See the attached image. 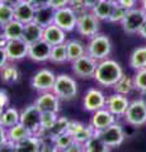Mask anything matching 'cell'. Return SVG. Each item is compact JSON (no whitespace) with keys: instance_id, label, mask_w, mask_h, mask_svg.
<instances>
[{"instance_id":"cell-34","label":"cell","mask_w":146,"mask_h":152,"mask_svg":"<svg viewBox=\"0 0 146 152\" xmlns=\"http://www.w3.org/2000/svg\"><path fill=\"white\" fill-rule=\"evenodd\" d=\"M57 118L59 115L55 112H42L41 113V132H48L54 127Z\"/></svg>"},{"instance_id":"cell-18","label":"cell","mask_w":146,"mask_h":152,"mask_svg":"<svg viewBox=\"0 0 146 152\" xmlns=\"http://www.w3.org/2000/svg\"><path fill=\"white\" fill-rule=\"evenodd\" d=\"M36 14V7L29 0H22L14 7V19L22 22L23 24L33 22Z\"/></svg>"},{"instance_id":"cell-33","label":"cell","mask_w":146,"mask_h":152,"mask_svg":"<svg viewBox=\"0 0 146 152\" xmlns=\"http://www.w3.org/2000/svg\"><path fill=\"white\" fill-rule=\"evenodd\" d=\"M50 61L54 64H64L69 61L67 58V48H66V42L59 46H52L51 48V56Z\"/></svg>"},{"instance_id":"cell-51","label":"cell","mask_w":146,"mask_h":152,"mask_svg":"<svg viewBox=\"0 0 146 152\" xmlns=\"http://www.w3.org/2000/svg\"><path fill=\"white\" fill-rule=\"evenodd\" d=\"M29 1L33 4V5L37 8V7H43V5H48L50 0H29Z\"/></svg>"},{"instance_id":"cell-37","label":"cell","mask_w":146,"mask_h":152,"mask_svg":"<svg viewBox=\"0 0 146 152\" xmlns=\"http://www.w3.org/2000/svg\"><path fill=\"white\" fill-rule=\"evenodd\" d=\"M94 134H95V131H94V128L89 124V126L84 127L81 131H79L78 133H75V134H74V140H75V142H78V143L84 145Z\"/></svg>"},{"instance_id":"cell-50","label":"cell","mask_w":146,"mask_h":152,"mask_svg":"<svg viewBox=\"0 0 146 152\" xmlns=\"http://www.w3.org/2000/svg\"><path fill=\"white\" fill-rule=\"evenodd\" d=\"M4 28H5V26H4L3 23H0V46L5 47L8 41L5 39V36H4Z\"/></svg>"},{"instance_id":"cell-15","label":"cell","mask_w":146,"mask_h":152,"mask_svg":"<svg viewBox=\"0 0 146 152\" xmlns=\"http://www.w3.org/2000/svg\"><path fill=\"white\" fill-rule=\"evenodd\" d=\"M128 105H130V100L127 99L126 95H121L117 93L109 95L107 98V103H106V108L112 114H114L117 118L125 117Z\"/></svg>"},{"instance_id":"cell-11","label":"cell","mask_w":146,"mask_h":152,"mask_svg":"<svg viewBox=\"0 0 146 152\" xmlns=\"http://www.w3.org/2000/svg\"><path fill=\"white\" fill-rule=\"evenodd\" d=\"M55 81H56V75L54 74V71H51L48 69H42L40 71H37L34 76L32 77L31 85L34 90L40 93L52 91Z\"/></svg>"},{"instance_id":"cell-23","label":"cell","mask_w":146,"mask_h":152,"mask_svg":"<svg viewBox=\"0 0 146 152\" xmlns=\"http://www.w3.org/2000/svg\"><path fill=\"white\" fill-rule=\"evenodd\" d=\"M23 32H24V24L17 19H13V20L7 23L5 28H4V36H5L7 41L19 39L23 37Z\"/></svg>"},{"instance_id":"cell-8","label":"cell","mask_w":146,"mask_h":152,"mask_svg":"<svg viewBox=\"0 0 146 152\" xmlns=\"http://www.w3.org/2000/svg\"><path fill=\"white\" fill-rule=\"evenodd\" d=\"M97 66L98 61L87 53L79 57L78 60L73 61V72L81 79H90L94 77Z\"/></svg>"},{"instance_id":"cell-57","label":"cell","mask_w":146,"mask_h":152,"mask_svg":"<svg viewBox=\"0 0 146 152\" xmlns=\"http://www.w3.org/2000/svg\"><path fill=\"white\" fill-rule=\"evenodd\" d=\"M108 1H113V3H116V1H117V0H108Z\"/></svg>"},{"instance_id":"cell-10","label":"cell","mask_w":146,"mask_h":152,"mask_svg":"<svg viewBox=\"0 0 146 152\" xmlns=\"http://www.w3.org/2000/svg\"><path fill=\"white\" fill-rule=\"evenodd\" d=\"M54 23L59 26L61 29H64L66 33L73 32L76 29V23H78V14L75 13L70 7H65L57 9L55 13Z\"/></svg>"},{"instance_id":"cell-5","label":"cell","mask_w":146,"mask_h":152,"mask_svg":"<svg viewBox=\"0 0 146 152\" xmlns=\"http://www.w3.org/2000/svg\"><path fill=\"white\" fill-rule=\"evenodd\" d=\"M125 121L134 127L146 124V102L144 99H135L130 102V105L125 114Z\"/></svg>"},{"instance_id":"cell-52","label":"cell","mask_w":146,"mask_h":152,"mask_svg":"<svg viewBox=\"0 0 146 152\" xmlns=\"http://www.w3.org/2000/svg\"><path fill=\"white\" fill-rule=\"evenodd\" d=\"M22 0H0V3L3 4H7V5H10V7H15L18 3H21Z\"/></svg>"},{"instance_id":"cell-58","label":"cell","mask_w":146,"mask_h":152,"mask_svg":"<svg viewBox=\"0 0 146 152\" xmlns=\"http://www.w3.org/2000/svg\"><path fill=\"white\" fill-rule=\"evenodd\" d=\"M137 1H141V0H137Z\"/></svg>"},{"instance_id":"cell-24","label":"cell","mask_w":146,"mask_h":152,"mask_svg":"<svg viewBox=\"0 0 146 152\" xmlns=\"http://www.w3.org/2000/svg\"><path fill=\"white\" fill-rule=\"evenodd\" d=\"M41 146V138L37 136H29L26 140L17 142L14 147H15V152H38Z\"/></svg>"},{"instance_id":"cell-20","label":"cell","mask_w":146,"mask_h":152,"mask_svg":"<svg viewBox=\"0 0 146 152\" xmlns=\"http://www.w3.org/2000/svg\"><path fill=\"white\" fill-rule=\"evenodd\" d=\"M55 13H56V9H54L52 7H50V5L37 7L33 22H36L37 24H40L41 27L46 28L47 26L54 24Z\"/></svg>"},{"instance_id":"cell-29","label":"cell","mask_w":146,"mask_h":152,"mask_svg":"<svg viewBox=\"0 0 146 152\" xmlns=\"http://www.w3.org/2000/svg\"><path fill=\"white\" fill-rule=\"evenodd\" d=\"M69 119L66 117H59L57 121H56V123L54 124V127L51 128V129L48 132H41L37 137H42V136H48L51 137L52 140H55L56 137H59L60 134H62V133H65L67 131V126H69Z\"/></svg>"},{"instance_id":"cell-41","label":"cell","mask_w":146,"mask_h":152,"mask_svg":"<svg viewBox=\"0 0 146 152\" xmlns=\"http://www.w3.org/2000/svg\"><path fill=\"white\" fill-rule=\"evenodd\" d=\"M69 7L71 8L78 15H80V14H83L87 10H89V9L87 8V5H85V1H84V0H70Z\"/></svg>"},{"instance_id":"cell-48","label":"cell","mask_w":146,"mask_h":152,"mask_svg":"<svg viewBox=\"0 0 146 152\" xmlns=\"http://www.w3.org/2000/svg\"><path fill=\"white\" fill-rule=\"evenodd\" d=\"M7 142H9L8 141V129L0 124V146L5 145Z\"/></svg>"},{"instance_id":"cell-2","label":"cell","mask_w":146,"mask_h":152,"mask_svg":"<svg viewBox=\"0 0 146 152\" xmlns=\"http://www.w3.org/2000/svg\"><path fill=\"white\" fill-rule=\"evenodd\" d=\"M112 52V42L109 37L104 34H95L94 37L89 38V42L87 45V53L95 58L98 62L108 58V56Z\"/></svg>"},{"instance_id":"cell-3","label":"cell","mask_w":146,"mask_h":152,"mask_svg":"<svg viewBox=\"0 0 146 152\" xmlns=\"http://www.w3.org/2000/svg\"><path fill=\"white\" fill-rule=\"evenodd\" d=\"M52 91L57 95L60 100H73L78 95V83L73 76L67 74H60L56 76Z\"/></svg>"},{"instance_id":"cell-7","label":"cell","mask_w":146,"mask_h":152,"mask_svg":"<svg viewBox=\"0 0 146 152\" xmlns=\"http://www.w3.org/2000/svg\"><path fill=\"white\" fill-rule=\"evenodd\" d=\"M21 123L33 136H38L41 132V112L34 104L27 105L21 112Z\"/></svg>"},{"instance_id":"cell-1","label":"cell","mask_w":146,"mask_h":152,"mask_svg":"<svg viewBox=\"0 0 146 152\" xmlns=\"http://www.w3.org/2000/svg\"><path fill=\"white\" fill-rule=\"evenodd\" d=\"M122 76H123V70L121 65L112 58H106L98 62L94 80L102 86L113 88Z\"/></svg>"},{"instance_id":"cell-38","label":"cell","mask_w":146,"mask_h":152,"mask_svg":"<svg viewBox=\"0 0 146 152\" xmlns=\"http://www.w3.org/2000/svg\"><path fill=\"white\" fill-rule=\"evenodd\" d=\"M14 19V7L0 3V23L4 26Z\"/></svg>"},{"instance_id":"cell-6","label":"cell","mask_w":146,"mask_h":152,"mask_svg":"<svg viewBox=\"0 0 146 152\" xmlns=\"http://www.w3.org/2000/svg\"><path fill=\"white\" fill-rule=\"evenodd\" d=\"M101 20L98 19L92 10H87L85 13L78 15V23H76V31L79 32L80 36L92 38L99 32Z\"/></svg>"},{"instance_id":"cell-43","label":"cell","mask_w":146,"mask_h":152,"mask_svg":"<svg viewBox=\"0 0 146 152\" xmlns=\"http://www.w3.org/2000/svg\"><path fill=\"white\" fill-rule=\"evenodd\" d=\"M69 3L70 0H50L48 5L52 7L54 9H61V8H65V7H69Z\"/></svg>"},{"instance_id":"cell-35","label":"cell","mask_w":146,"mask_h":152,"mask_svg":"<svg viewBox=\"0 0 146 152\" xmlns=\"http://www.w3.org/2000/svg\"><path fill=\"white\" fill-rule=\"evenodd\" d=\"M54 141H55L56 147L60 150V152H62L64 150H66L67 147H70L75 142L74 136L70 134V133H67V132H65V133H62V134H60L59 137H56Z\"/></svg>"},{"instance_id":"cell-53","label":"cell","mask_w":146,"mask_h":152,"mask_svg":"<svg viewBox=\"0 0 146 152\" xmlns=\"http://www.w3.org/2000/svg\"><path fill=\"white\" fill-rule=\"evenodd\" d=\"M84 1H85L87 8L89 9V10H92V8H93L94 5H97V3L99 1V0H84Z\"/></svg>"},{"instance_id":"cell-26","label":"cell","mask_w":146,"mask_h":152,"mask_svg":"<svg viewBox=\"0 0 146 152\" xmlns=\"http://www.w3.org/2000/svg\"><path fill=\"white\" fill-rule=\"evenodd\" d=\"M66 48H67V58L70 62L78 60L79 57L87 55V47L78 39H70L66 41Z\"/></svg>"},{"instance_id":"cell-16","label":"cell","mask_w":146,"mask_h":152,"mask_svg":"<svg viewBox=\"0 0 146 152\" xmlns=\"http://www.w3.org/2000/svg\"><path fill=\"white\" fill-rule=\"evenodd\" d=\"M116 119L117 117L114 114H112L107 108H103L93 113V115L90 118V126L94 128V131L98 132L109 127L113 123H116Z\"/></svg>"},{"instance_id":"cell-12","label":"cell","mask_w":146,"mask_h":152,"mask_svg":"<svg viewBox=\"0 0 146 152\" xmlns=\"http://www.w3.org/2000/svg\"><path fill=\"white\" fill-rule=\"evenodd\" d=\"M106 103H107L106 95L99 89H95V88L89 89L83 99L84 109L88 112H93V113L99 110V109L106 108Z\"/></svg>"},{"instance_id":"cell-13","label":"cell","mask_w":146,"mask_h":152,"mask_svg":"<svg viewBox=\"0 0 146 152\" xmlns=\"http://www.w3.org/2000/svg\"><path fill=\"white\" fill-rule=\"evenodd\" d=\"M28 50H29V45L23 38L8 41L5 45L9 62H15V61H21L28 57Z\"/></svg>"},{"instance_id":"cell-47","label":"cell","mask_w":146,"mask_h":152,"mask_svg":"<svg viewBox=\"0 0 146 152\" xmlns=\"http://www.w3.org/2000/svg\"><path fill=\"white\" fill-rule=\"evenodd\" d=\"M9 104V96L8 93L4 89H0V107L5 109V107Z\"/></svg>"},{"instance_id":"cell-39","label":"cell","mask_w":146,"mask_h":152,"mask_svg":"<svg viewBox=\"0 0 146 152\" xmlns=\"http://www.w3.org/2000/svg\"><path fill=\"white\" fill-rule=\"evenodd\" d=\"M41 138V146L38 152H60V150L56 147L55 141L48 136H42Z\"/></svg>"},{"instance_id":"cell-31","label":"cell","mask_w":146,"mask_h":152,"mask_svg":"<svg viewBox=\"0 0 146 152\" xmlns=\"http://www.w3.org/2000/svg\"><path fill=\"white\" fill-rule=\"evenodd\" d=\"M0 76H1V81L4 84H14L19 80V71H18L17 66L8 62L0 69Z\"/></svg>"},{"instance_id":"cell-21","label":"cell","mask_w":146,"mask_h":152,"mask_svg":"<svg viewBox=\"0 0 146 152\" xmlns=\"http://www.w3.org/2000/svg\"><path fill=\"white\" fill-rule=\"evenodd\" d=\"M43 37V27L37 24L36 22H31L24 24V32H23V39H24L28 45H33L38 42Z\"/></svg>"},{"instance_id":"cell-14","label":"cell","mask_w":146,"mask_h":152,"mask_svg":"<svg viewBox=\"0 0 146 152\" xmlns=\"http://www.w3.org/2000/svg\"><path fill=\"white\" fill-rule=\"evenodd\" d=\"M34 105L40 109V112H55L60 110V99L54 91H43L34 100Z\"/></svg>"},{"instance_id":"cell-55","label":"cell","mask_w":146,"mask_h":152,"mask_svg":"<svg viewBox=\"0 0 146 152\" xmlns=\"http://www.w3.org/2000/svg\"><path fill=\"white\" fill-rule=\"evenodd\" d=\"M141 8H142L144 12L146 13V0H141Z\"/></svg>"},{"instance_id":"cell-56","label":"cell","mask_w":146,"mask_h":152,"mask_svg":"<svg viewBox=\"0 0 146 152\" xmlns=\"http://www.w3.org/2000/svg\"><path fill=\"white\" fill-rule=\"evenodd\" d=\"M4 110H5V109H4V108H1V107H0V115H1V114H3V112Z\"/></svg>"},{"instance_id":"cell-22","label":"cell","mask_w":146,"mask_h":152,"mask_svg":"<svg viewBox=\"0 0 146 152\" xmlns=\"http://www.w3.org/2000/svg\"><path fill=\"white\" fill-rule=\"evenodd\" d=\"M114 5H116V3H113V1L99 0V1L97 3V5H94L92 8V13L99 19V20H107L108 22Z\"/></svg>"},{"instance_id":"cell-42","label":"cell","mask_w":146,"mask_h":152,"mask_svg":"<svg viewBox=\"0 0 146 152\" xmlns=\"http://www.w3.org/2000/svg\"><path fill=\"white\" fill-rule=\"evenodd\" d=\"M84 127H85V124H84V123H81V122H78V121H70L66 132L74 136L75 133H78L79 131H81Z\"/></svg>"},{"instance_id":"cell-44","label":"cell","mask_w":146,"mask_h":152,"mask_svg":"<svg viewBox=\"0 0 146 152\" xmlns=\"http://www.w3.org/2000/svg\"><path fill=\"white\" fill-rule=\"evenodd\" d=\"M118 5L126 8L127 10H130V9H132L136 7V4H137V0H117L116 1Z\"/></svg>"},{"instance_id":"cell-4","label":"cell","mask_w":146,"mask_h":152,"mask_svg":"<svg viewBox=\"0 0 146 152\" xmlns=\"http://www.w3.org/2000/svg\"><path fill=\"white\" fill-rule=\"evenodd\" d=\"M145 22L146 13L144 12V9L135 7L130 10H127L126 17L121 22V26L127 34H137Z\"/></svg>"},{"instance_id":"cell-19","label":"cell","mask_w":146,"mask_h":152,"mask_svg":"<svg viewBox=\"0 0 146 152\" xmlns=\"http://www.w3.org/2000/svg\"><path fill=\"white\" fill-rule=\"evenodd\" d=\"M42 39L51 46L62 45L66 42V32L54 23V24L43 28V37H42Z\"/></svg>"},{"instance_id":"cell-30","label":"cell","mask_w":146,"mask_h":152,"mask_svg":"<svg viewBox=\"0 0 146 152\" xmlns=\"http://www.w3.org/2000/svg\"><path fill=\"white\" fill-rule=\"evenodd\" d=\"M114 93L117 94H121V95H128L131 94L135 90V85H134V77H131V76H127L123 74V76L114 84Z\"/></svg>"},{"instance_id":"cell-54","label":"cell","mask_w":146,"mask_h":152,"mask_svg":"<svg viewBox=\"0 0 146 152\" xmlns=\"http://www.w3.org/2000/svg\"><path fill=\"white\" fill-rule=\"evenodd\" d=\"M139 34L144 38V39H146V22L144 23V26L141 27V29H140V32H139Z\"/></svg>"},{"instance_id":"cell-49","label":"cell","mask_w":146,"mask_h":152,"mask_svg":"<svg viewBox=\"0 0 146 152\" xmlns=\"http://www.w3.org/2000/svg\"><path fill=\"white\" fill-rule=\"evenodd\" d=\"M0 152H15V147L12 142H7L5 145L0 146Z\"/></svg>"},{"instance_id":"cell-17","label":"cell","mask_w":146,"mask_h":152,"mask_svg":"<svg viewBox=\"0 0 146 152\" xmlns=\"http://www.w3.org/2000/svg\"><path fill=\"white\" fill-rule=\"evenodd\" d=\"M51 48H52V46L45 42L43 39H41L29 46L28 57L34 62H46V61H50Z\"/></svg>"},{"instance_id":"cell-45","label":"cell","mask_w":146,"mask_h":152,"mask_svg":"<svg viewBox=\"0 0 146 152\" xmlns=\"http://www.w3.org/2000/svg\"><path fill=\"white\" fill-rule=\"evenodd\" d=\"M8 62H9V58H8L5 47H4V46H0V69H1L3 66H5Z\"/></svg>"},{"instance_id":"cell-40","label":"cell","mask_w":146,"mask_h":152,"mask_svg":"<svg viewBox=\"0 0 146 152\" xmlns=\"http://www.w3.org/2000/svg\"><path fill=\"white\" fill-rule=\"evenodd\" d=\"M126 14H127V9L118 5V4L116 3L111 17H109V19H108V22H111V23H121L122 20H123V18L126 17Z\"/></svg>"},{"instance_id":"cell-28","label":"cell","mask_w":146,"mask_h":152,"mask_svg":"<svg viewBox=\"0 0 146 152\" xmlns=\"http://www.w3.org/2000/svg\"><path fill=\"white\" fill-rule=\"evenodd\" d=\"M130 66L136 71L146 67V46H141L134 50L130 56Z\"/></svg>"},{"instance_id":"cell-36","label":"cell","mask_w":146,"mask_h":152,"mask_svg":"<svg viewBox=\"0 0 146 152\" xmlns=\"http://www.w3.org/2000/svg\"><path fill=\"white\" fill-rule=\"evenodd\" d=\"M134 85H135V90H139L141 93H146V67L136 71L134 76Z\"/></svg>"},{"instance_id":"cell-46","label":"cell","mask_w":146,"mask_h":152,"mask_svg":"<svg viewBox=\"0 0 146 152\" xmlns=\"http://www.w3.org/2000/svg\"><path fill=\"white\" fill-rule=\"evenodd\" d=\"M62 152H85L84 151V146L81 143H78V142H74V143L67 147L66 150H64Z\"/></svg>"},{"instance_id":"cell-32","label":"cell","mask_w":146,"mask_h":152,"mask_svg":"<svg viewBox=\"0 0 146 152\" xmlns=\"http://www.w3.org/2000/svg\"><path fill=\"white\" fill-rule=\"evenodd\" d=\"M83 146H84V151L85 152H109V148H111L97 134L90 137Z\"/></svg>"},{"instance_id":"cell-9","label":"cell","mask_w":146,"mask_h":152,"mask_svg":"<svg viewBox=\"0 0 146 152\" xmlns=\"http://www.w3.org/2000/svg\"><path fill=\"white\" fill-rule=\"evenodd\" d=\"M95 134L98 137H101L102 141L109 147L121 146L125 141V131L122 126L118 124L117 122L111 124L109 127L104 128V129L95 132Z\"/></svg>"},{"instance_id":"cell-25","label":"cell","mask_w":146,"mask_h":152,"mask_svg":"<svg viewBox=\"0 0 146 152\" xmlns=\"http://www.w3.org/2000/svg\"><path fill=\"white\" fill-rule=\"evenodd\" d=\"M19 122H21V112L17 108H13V107L5 108V110L0 115V124L5 127L7 129L18 124Z\"/></svg>"},{"instance_id":"cell-27","label":"cell","mask_w":146,"mask_h":152,"mask_svg":"<svg viewBox=\"0 0 146 152\" xmlns=\"http://www.w3.org/2000/svg\"><path fill=\"white\" fill-rule=\"evenodd\" d=\"M29 136H33V134H32V133L28 131L21 122L15 126L8 128V141L12 142V143H14V145L19 141L26 140L27 137H29Z\"/></svg>"}]
</instances>
